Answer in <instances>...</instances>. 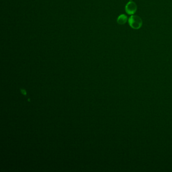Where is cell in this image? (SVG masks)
Returning a JSON list of instances; mask_svg holds the SVG:
<instances>
[{
  "label": "cell",
  "instance_id": "cell-3",
  "mask_svg": "<svg viewBox=\"0 0 172 172\" xmlns=\"http://www.w3.org/2000/svg\"><path fill=\"white\" fill-rule=\"evenodd\" d=\"M128 21V18L125 14H121L118 16L117 22L119 25H124Z\"/></svg>",
  "mask_w": 172,
  "mask_h": 172
},
{
  "label": "cell",
  "instance_id": "cell-1",
  "mask_svg": "<svg viewBox=\"0 0 172 172\" xmlns=\"http://www.w3.org/2000/svg\"><path fill=\"white\" fill-rule=\"evenodd\" d=\"M129 25L131 28L138 30L141 28L143 24V21L140 17L136 15H132L128 18Z\"/></svg>",
  "mask_w": 172,
  "mask_h": 172
},
{
  "label": "cell",
  "instance_id": "cell-2",
  "mask_svg": "<svg viewBox=\"0 0 172 172\" xmlns=\"http://www.w3.org/2000/svg\"><path fill=\"white\" fill-rule=\"evenodd\" d=\"M125 12L129 15H134L137 10V6L133 1L130 0L125 6Z\"/></svg>",
  "mask_w": 172,
  "mask_h": 172
}]
</instances>
